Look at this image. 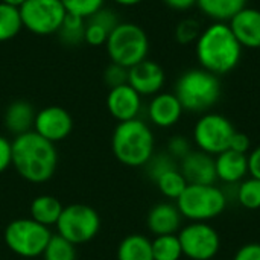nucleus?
<instances>
[{"label": "nucleus", "mask_w": 260, "mask_h": 260, "mask_svg": "<svg viewBox=\"0 0 260 260\" xmlns=\"http://www.w3.org/2000/svg\"><path fill=\"white\" fill-rule=\"evenodd\" d=\"M58 165L55 143L43 139L34 129L12 139V166L17 174L32 184L49 181Z\"/></svg>", "instance_id": "nucleus-1"}, {"label": "nucleus", "mask_w": 260, "mask_h": 260, "mask_svg": "<svg viewBox=\"0 0 260 260\" xmlns=\"http://www.w3.org/2000/svg\"><path fill=\"white\" fill-rule=\"evenodd\" d=\"M195 52L201 69L219 76L230 73L239 64L242 46L227 23H213L198 37Z\"/></svg>", "instance_id": "nucleus-2"}, {"label": "nucleus", "mask_w": 260, "mask_h": 260, "mask_svg": "<svg viewBox=\"0 0 260 260\" xmlns=\"http://www.w3.org/2000/svg\"><path fill=\"white\" fill-rule=\"evenodd\" d=\"M154 133L142 119L119 122L111 136V149L117 161L129 168H142L154 155Z\"/></svg>", "instance_id": "nucleus-3"}, {"label": "nucleus", "mask_w": 260, "mask_h": 260, "mask_svg": "<svg viewBox=\"0 0 260 260\" xmlns=\"http://www.w3.org/2000/svg\"><path fill=\"white\" fill-rule=\"evenodd\" d=\"M174 94L184 111L206 113L218 102L221 82L216 75L204 69H190L178 78Z\"/></svg>", "instance_id": "nucleus-4"}, {"label": "nucleus", "mask_w": 260, "mask_h": 260, "mask_svg": "<svg viewBox=\"0 0 260 260\" xmlns=\"http://www.w3.org/2000/svg\"><path fill=\"white\" fill-rule=\"evenodd\" d=\"M227 203V195L215 184H187L175 206L189 222H209L225 212Z\"/></svg>", "instance_id": "nucleus-5"}, {"label": "nucleus", "mask_w": 260, "mask_h": 260, "mask_svg": "<svg viewBox=\"0 0 260 260\" xmlns=\"http://www.w3.org/2000/svg\"><path fill=\"white\" fill-rule=\"evenodd\" d=\"M105 49L111 62L129 69L148 58L149 38L139 24L120 21L110 34Z\"/></svg>", "instance_id": "nucleus-6"}, {"label": "nucleus", "mask_w": 260, "mask_h": 260, "mask_svg": "<svg viewBox=\"0 0 260 260\" xmlns=\"http://www.w3.org/2000/svg\"><path fill=\"white\" fill-rule=\"evenodd\" d=\"M50 238V229L34 221L32 218H18L11 221L3 233L6 247L14 254L24 259L43 256Z\"/></svg>", "instance_id": "nucleus-7"}, {"label": "nucleus", "mask_w": 260, "mask_h": 260, "mask_svg": "<svg viewBox=\"0 0 260 260\" xmlns=\"http://www.w3.org/2000/svg\"><path fill=\"white\" fill-rule=\"evenodd\" d=\"M55 227L59 236L73 245H81L98 236L101 230V216L87 204H70L62 209Z\"/></svg>", "instance_id": "nucleus-8"}, {"label": "nucleus", "mask_w": 260, "mask_h": 260, "mask_svg": "<svg viewBox=\"0 0 260 260\" xmlns=\"http://www.w3.org/2000/svg\"><path fill=\"white\" fill-rule=\"evenodd\" d=\"M236 133L233 123L222 114L204 113L193 126V143L197 149L218 155L229 149L233 134Z\"/></svg>", "instance_id": "nucleus-9"}, {"label": "nucleus", "mask_w": 260, "mask_h": 260, "mask_svg": "<svg viewBox=\"0 0 260 260\" xmlns=\"http://www.w3.org/2000/svg\"><path fill=\"white\" fill-rule=\"evenodd\" d=\"M18 9L23 27L40 37L56 34L67 15L61 0H26Z\"/></svg>", "instance_id": "nucleus-10"}, {"label": "nucleus", "mask_w": 260, "mask_h": 260, "mask_svg": "<svg viewBox=\"0 0 260 260\" xmlns=\"http://www.w3.org/2000/svg\"><path fill=\"white\" fill-rule=\"evenodd\" d=\"M177 236L183 256L190 260H212L221 250V236L209 222H189Z\"/></svg>", "instance_id": "nucleus-11"}, {"label": "nucleus", "mask_w": 260, "mask_h": 260, "mask_svg": "<svg viewBox=\"0 0 260 260\" xmlns=\"http://www.w3.org/2000/svg\"><path fill=\"white\" fill-rule=\"evenodd\" d=\"M34 131L52 143L62 142L73 131V117L62 107H44L35 114Z\"/></svg>", "instance_id": "nucleus-12"}, {"label": "nucleus", "mask_w": 260, "mask_h": 260, "mask_svg": "<svg viewBox=\"0 0 260 260\" xmlns=\"http://www.w3.org/2000/svg\"><path fill=\"white\" fill-rule=\"evenodd\" d=\"M166 81L165 70L152 59H143L128 69V84L143 98L155 96L161 91Z\"/></svg>", "instance_id": "nucleus-13"}, {"label": "nucleus", "mask_w": 260, "mask_h": 260, "mask_svg": "<svg viewBox=\"0 0 260 260\" xmlns=\"http://www.w3.org/2000/svg\"><path fill=\"white\" fill-rule=\"evenodd\" d=\"M107 110L117 122L139 119L142 111V96L129 84L110 88L107 94Z\"/></svg>", "instance_id": "nucleus-14"}, {"label": "nucleus", "mask_w": 260, "mask_h": 260, "mask_svg": "<svg viewBox=\"0 0 260 260\" xmlns=\"http://www.w3.org/2000/svg\"><path fill=\"white\" fill-rule=\"evenodd\" d=\"M187 184H215V157L200 149H192L178 165Z\"/></svg>", "instance_id": "nucleus-15"}, {"label": "nucleus", "mask_w": 260, "mask_h": 260, "mask_svg": "<svg viewBox=\"0 0 260 260\" xmlns=\"http://www.w3.org/2000/svg\"><path fill=\"white\" fill-rule=\"evenodd\" d=\"M184 113L183 105L174 93H157L148 105V117L158 128H171L177 125Z\"/></svg>", "instance_id": "nucleus-16"}, {"label": "nucleus", "mask_w": 260, "mask_h": 260, "mask_svg": "<svg viewBox=\"0 0 260 260\" xmlns=\"http://www.w3.org/2000/svg\"><path fill=\"white\" fill-rule=\"evenodd\" d=\"M229 26L242 47L260 49V11L244 8L230 21Z\"/></svg>", "instance_id": "nucleus-17"}, {"label": "nucleus", "mask_w": 260, "mask_h": 260, "mask_svg": "<svg viewBox=\"0 0 260 260\" xmlns=\"http://www.w3.org/2000/svg\"><path fill=\"white\" fill-rule=\"evenodd\" d=\"M183 222V216L175 204L171 203H160L155 204L146 216L148 230L154 236H165V235H177L180 232Z\"/></svg>", "instance_id": "nucleus-18"}, {"label": "nucleus", "mask_w": 260, "mask_h": 260, "mask_svg": "<svg viewBox=\"0 0 260 260\" xmlns=\"http://www.w3.org/2000/svg\"><path fill=\"white\" fill-rule=\"evenodd\" d=\"M216 180L225 184H239L248 175V158L245 154L227 149L215 155Z\"/></svg>", "instance_id": "nucleus-19"}, {"label": "nucleus", "mask_w": 260, "mask_h": 260, "mask_svg": "<svg viewBox=\"0 0 260 260\" xmlns=\"http://www.w3.org/2000/svg\"><path fill=\"white\" fill-rule=\"evenodd\" d=\"M117 15L113 12V9L102 8L88 18H85V34H84V43L88 46L98 47L105 46L110 34L113 29L119 24Z\"/></svg>", "instance_id": "nucleus-20"}, {"label": "nucleus", "mask_w": 260, "mask_h": 260, "mask_svg": "<svg viewBox=\"0 0 260 260\" xmlns=\"http://www.w3.org/2000/svg\"><path fill=\"white\" fill-rule=\"evenodd\" d=\"M37 111L34 107L26 101H14L8 105L3 117L5 128L8 133H11L14 137L29 133L34 129V120H35Z\"/></svg>", "instance_id": "nucleus-21"}, {"label": "nucleus", "mask_w": 260, "mask_h": 260, "mask_svg": "<svg viewBox=\"0 0 260 260\" xmlns=\"http://www.w3.org/2000/svg\"><path fill=\"white\" fill-rule=\"evenodd\" d=\"M62 209H64V206L61 204V201L56 197L38 195L32 200V203L29 206V213L34 221L50 229L52 225H56Z\"/></svg>", "instance_id": "nucleus-22"}, {"label": "nucleus", "mask_w": 260, "mask_h": 260, "mask_svg": "<svg viewBox=\"0 0 260 260\" xmlns=\"http://www.w3.org/2000/svg\"><path fill=\"white\" fill-rule=\"evenodd\" d=\"M197 5L215 23H225L247 8V0H197Z\"/></svg>", "instance_id": "nucleus-23"}, {"label": "nucleus", "mask_w": 260, "mask_h": 260, "mask_svg": "<svg viewBox=\"0 0 260 260\" xmlns=\"http://www.w3.org/2000/svg\"><path fill=\"white\" fill-rule=\"evenodd\" d=\"M117 260H154L152 241L145 235H128L117 247Z\"/></svg>", "instance_id": "nucleus-24"}, {"label": "nucleus", "mask_w": 260, "mask_h": 260, "mask_svg": "<svg viewBox=\"0 0 260 260\" xmlns=\"http://www.w3.org/2000/svg\"><path fill=\"white\" fill-rule=\"evenodd\" d=\"M23 29L20 9L0 2V43L15 38Z\"/></svg>", "instance_id": "nucleus-25"}, {"label": "nucleus", "mask_w": 260, "mask_h": 260, "mask_svg": "<svg viewBox=\"0 0 260 260\" xmlns=\"http://www.w3.org/2000/svg\"><path fill=\"white\" fill-rule=\"evenodd\" d=\"M85 34V18L67 14L59 30L56 32L59 41L66 46H78L84 43Z\"/></svg>", "instance_id": "nucleus-26"}, {"label": "nucleus", "mask_w": 260, "mask_h": 260, "mask_svg": "<svg viewBox=\"0 0 260 260\" xmlns=\"http://www.w3.org/2000/svg\"><path fill=\"white\" fill-rule=\"evenodd\" d=\"M155 184L160 190V193L168 198V200H178L180 195L184 192V189L187 187V181L183 177V174L180 172L178 168L168 171L166 174H163L160 178L155 180Z\"/></svg>", "instance_id": "nucleus-27"}, {"label": "nucleus", "mask_w": 260, "mask_h": 260, "mask_svg": "<svg viewBox=\"0 0 260 260\" xmlns=\"http://www.w3.org/2000/svg\"><path fill=\"white\" fill-rule=\"evenodd\" d=\"M154 260H180L183 257L181 244L177 235L155 236L152 241Z\"/></svg>", "instance_id": "nucleus-28"}, {"label": "nucleus", "mask_w": 260, "mask_h": 260, "mask_svg": "<svg viewBox=\"0 0 260 260\" xmlns=\"http://www.w3.org/2000/svg\"><path fill=\"white\" fill-rule=\"evenodd\" d=\"M236 200L247 210H259L260 180L253 178V177L242 180L236 189Z\"/></svg>", "instance_id": "nucleus-29"}, {"label": "nucleus", "mask_w": 260, "mask_h": 260, "mask_svg": "<svg viewBox=\"0 0 260 260\" xmlns=\"http://www.w3.org/2000/svg\"><path fill=\"white\" fill-rule=\"evenodd\" d=\"M43 260H76V245H73L58 233L52 235L43 253Z\"/></svg>", "instance_id": "nucleus-30"}, {"label": "nucleus", "mask_w": 260, "mask_h": 260, "mask_svg": "<svg viewBox=\"0 0 260 260\" xmlns=\"http://www.w3.org/2000/svg\"><path fill=\"white\" fill-rule=\"evenodd\" d=\"M67 14L88 18L105 6V0H61Z\"/></svg>", "instance_id": "nucleus-31"}, {"label": "nucleus", "mask_w": 260, "mask_h": 260, "mask_svg": "<svg viewBox=\"0 0 260 260\" xmlns=\"http://www.w3.org/2000/svg\"><path fill=\"white\" fill-rule=\"evenodd\" d=\"M177 160L172 158L168 152H163V154H154L151 157V160L146 163V172L149 175V178L155 183L157 178H160L163 174H166L168 171H172L175 168H178V165L175 163Z\"/></svg>", "instance_id": "nucleus-32"}, {"label": "nucleus", "mask_w": 260, "mask_h": 260, "mask_svg": "<svg viewBox=\"0 0 260 260\" xmlns=\"http://www.w3.org/2000/svg\"><path fill=\"white\" fill-rule=\"evenodd\" d=\"M201 32V26L195 18H184L175 27V38L180 44H189L193 41L197 43Z\"/></svg>", "instance_id": "nucleus-33"}, {"label": "nucleus", "mask_w": 260, "mask_h": 260, "mask_svg": "<svg viewBox=\"0 0 260 260\" xmlns=\"http://www.w3.org/2000/svg\"><path fill=\"white\" fill-rule=\"evenodd\" d=\"M104 82L110 88L128 84V69L114 62H110L104 70Z\"/></svg>", "instance_id": "nucleus-34"}, {"label": "nucleus", "mask_w": 260, "mask_h": 260, "mask_svg": "<svg viewBox=\"0 0 260 260\" xmlns=\"http://www.w3.org/2000/svg\"><path fill=\"white\" fill-rule=\"evenodd\" d=\"M190 151H192L190 140L184 136H174L168 142V154L175 160L184 158Z\"/></svg>", "instance_id": "nucleus-35"}, {"label": "nucleus", "mask_w": 260, "mask_h": 260, "mask_svg": "<svg viewBox=\"0 0 260 260\" xmlns=\"http://www.w3.org/2000/svg\"><path fill=\"white\" fill-rule=\"evenodd\" d=\"M12 166V142L0 136V174Z\"/></svg>", "instance_id": "nucleus-36"}, {"label": "nucleus", "mask_w": 260, "mask_h": 260, "mask_svg": "<svg viewBox=\"0 0 260 260\" xmlns=\"http://www.w3.org/2000/svg\"><path fill=\"white\" fill-rule=\"evenodd\" d=\"M229 149L235 151V152H239V154H245L248 155V152L251 151V142H250V137L245 134V133H239L236 131L232 137V142H230V146Z\"/></svg>", "instance_id": "nucleus-37"}, {"label": "nucleus", "mask_w": 260, "mask_h": 260, "mask_svg": "<svg viewBox=\"0 0 260 260\" xmlns=\"http://www.w3.org/2000/svg\"><path fill=\"white\" fill-rule=\"evenodd\" d=\"M233 260H260V244L250 242V244L242 245L235 253Z\"/></svg>", "instance_id": "nucleus-38"}, {"label": "nucleus", "mask_w": 260, "mask_h": 260, "mask_svg": "<svg viewBox=\"0 0 260 260\" xmlns=\"http://www.w3.org/2000/svg\"><path fill=\"white\" fill-rule=\"evenodd\" d=\"M247 158H248V175L260 180V145L248 152Z\"/></svg>", "instance_id": "nucleus-39"}, {"label": "nucleus", "mask_w": 260, "mask_h": 260, "mask_svg": "<svg viewBox=\"0 0 260 260\" xmlns=\"http://www.w3.org/2000/svg\"><path fill=\"white\" fill-rule=\"evenodd\" d=\"M163 3L174 11H187L197 5V0H163Z\"/></svg>", "instance_id": "nucleus-40"}, {"label": "nucleus", "mask_w": 260, "mask_h": 260, "mask_svg": "<svg viewBox=\"0 0 260 260\" xmlns=\"http://www.w3.org/2000/svg\"><path fill=\"white\" fill-rule=\"evenodd\" d=\"M111 2H114V3L119 5V6H126V8H129V6H136V5L142 3L143 0H111Z\"/></svg>", "instance_id": "nucleus-41"}, {"label": "nucleus", "mask_w": 260, "mask_h": 260, "mask_svg": "<svg viewBox=\"0 0 260 260\" xmlns=\"http://www.w3.org/2000/svg\"><path fill=\"white\" fill-rule=\"evenodd\" d=\"M2 3H6V5H11V6H17V8H20L26 0H0Z\"/></svg>", "instance_id": "nucleus-42"}]
</instances>
